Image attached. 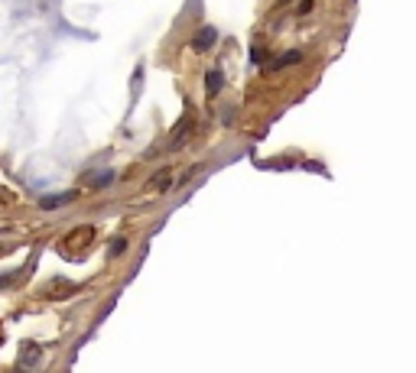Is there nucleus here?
I'll return each mask as SVG.
<instances>
[{
  "mask_svg": "<svg viewBox=\"0 0 416 373\" xmlns=\"http://www.w3.org/2000/svg\"><path fill=\"white\" fill-rule=\"evenodd\" d=\"M215 43H218L215 26H202V30L192 36V49H195V52H208V49L215 46Z\"/></svg>",
  "mask_w": 416,
  "mask_h": 373,
  "instance_id": "nucleus-1",
  "label": "nucleus"
},
{
  "mask_svg": "<svg viewBox=\"0 0 416 373\" xmlns=\"http://www.w3.org/2000/svg\"><path fill=\"white\" fill-rule=\"evenodd\" d=\"M189 130H192V114H185L182 121L173 127V133H170V150H179V146L189 140Z\"/></svg>",
  "mask_w": 416,
  "mask_h": 373,
  "instance_id": "nucleus-2",
  "label": "nucleus"
},
{
  "mask_svg": "<svg viewBox=\"0 0 416 373\" xmlns=\"http://www.w3.org/2000/svg\"><path fill=\"white\" fill-rule=\"evenodd\" d=\"M78 195H82V191H78V189H72V191H62V195H46V199L39 201V208H46V211H49V208H62V205H69V201H75Z\"/></svg>",
  "mask_w": 416,
  "mask_h": 373,
  "instance_id": "nucleus-3",
  "label": "nucleus"
},
{
  "mask_svg": "<svg viewBox=\"0 0 416 373\" xmlns=\"http://www.w3.org/2000/svg\"><path fill=\"white\" fill-rule=\"evenodd\" d=\"M111 179H114V172L98 169V172H85V175H82V185H85V189H101V185H108Z\"/></svg>",
  "mask_w": 416,
  "mask_h": 373,
  "instance_id": "nucleus-4",
  "label": "nucleus"
},
{
  "mask_svg": "<svg viewBox=\"0 0 416 373\" xmlns=\"http://www.w3.org/2000/svg\"><path fill=\"white\" fill-rule=\"evenodd\" d=\"M94 240V228H78V230H72L69 234V240L65 244L69 247H88Z\"/></svg>",
  "mask_w": 416,
  "mask_h": 373,
  "instance_id": "nucleus-5",
  "label": "nucleus"
},
{
  "mask_svg": "<svg viewBox=\"0 0 416 373\" xmlns=\"http://www.w3.org/2000/svg\"><path fill=\"white\" fill-rule=\"evenodd\" d=\"M221 84H224V75H221V72H218V69L208 72V75H205V91H208V98H215V94L221 91Z\"/></svg>",
  "mask_w": 416,
  "mask_h": 373,
  "instance_id": "nucleus-6",
  "label": "nucleus"
},
{
  "mask_svg": "<svg viewBox=\"0 0 416 373\" xmlns=\"http://www.w3.org/2000/svg\"><path fill=\"white\" fill-rule=\"evenodd\" d=\"M300 59H302V52H296V49H293V52H283V55H277V59L270 62V69H273V72H277V69H286V65H296V62H300Z\"/></svg>",
  "mask_w": 416,
  "mask_h": 373,
  "instance_id": "nucleus-7",
  "label": "nucleus"
},
{
  "mask_svg": "<svg viewBox=\"0 0 416 373\" xmlns=\"http://www.w3.org/2000/svg\"><path fill=\"white\" fill-rule=\"evenodd\" d=\"M39 360V347L36 344H26L23 354H20V360H16V367H33Z\"/></svg>",
  "mask_w": 416,
  "mask_h": 373,
  "instance_id": "nucleus-8",
  "label": "nucleus"
},
{
  "mask_svg": "<svg viewBox=\"0 0 416 373\" xmlns=\"http://www.w3.org/2000/svg\"><path fill=\"white\" fill-rule=\"evenodd\" d=\"M147 189L150 191H166V189H170V172H160L156 179H150Z\"/></svg>",
  "mask_w": 416,
  "mask_h": 373,
  "instance_id": "nucleus-9",
  "label": "nucleus"
},
{
  "mask_svg": "<svg viewBox=\"0 0 416 373\" xmlns=\"http://www.w3.org/2000/svg\"><path fill=\"white\" fill-rule=\"evenodd\" d=\"M124 250H127V240H124V237H117L114 244H111V253L117 257V253H124Z\"/></svg>",
  "mask_w": 416,
  "mask_h": 373,
  "instance_id": "nucleus-10",
  "label": "nucleus"
},
{
  "mask_svg": "<svg viewBox=\"0 0 416 373\" xmlns=\"http://www.w3.org/2000/svg\"><path fill=\"white\" fill-rule=\"evenodd\" d=\"M309 10H316V4H312V0H302V4H300V7H296V13H309Z\"/></svg>",
  "mask_w": 416,
  "mask_h": 373,
  "instance_id": "nucleus-11",
  "label": "nucleus"
}]
</instances>
